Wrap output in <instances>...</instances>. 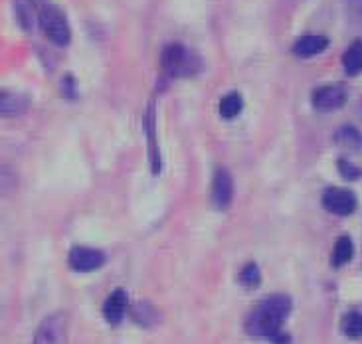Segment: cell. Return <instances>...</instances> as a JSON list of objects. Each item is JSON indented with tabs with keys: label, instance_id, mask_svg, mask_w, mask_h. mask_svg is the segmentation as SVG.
<instances>
[{
	"label": "cell",
	"instance_id": "obj_17",
	"mask_svg": "<svg viewBox=\"0 0 362 344\" xmlns=\"http://www.w3.org/2000/svg\"><path fill=\"white\" fill-rule=\"evenodd\" d=\"M244 107V101L238 93H228L220 101V115L224 119H234L240 115V111Z\"/></svg>",
	"mask_w": 362,
	"mask_h": 344
},
{
	"label": "cell",
	"instance_id": "obj_20",
	"mask_svg": "<svg viewBox=\"0 0 362 344\" xmlns=\"http://www.w3.org/2000/svg\"><path fill=\"white\" fill-rule=\"evenodd\" d=\"M240 283L244 287H250V289H255V287L262 283V273H259V267L255 263H245L240 271Z\"/></svg>",
	"mask_w": 362,
	"mask_h": 344
},
{
	"label": "cell",
	"instance_id": "obj_5",
	"mask_svg": "<svg viewBox=\"0 0 362 344\" xmlns=\"http://www.w3.org/2000/svg\"><path fill=\"white\" fill-rule=\"evenodd\" d=\"M68 263L78 273H91L105 263V256H103V251L93 249V247L76 246L69 251Z\"/></svg>",
	"mask_w": 362,
	"mask_h": 344
},
{
	"label": "cell",
	"instance_id": "obj_19",
	"mask_svg": "<svg viewBox=\"0 0 362 344\" xmlns=\"http://www.w3.org/2000/svg\"><path fill=\"white\" fill-rule=\"evenodd\" d=\"M343 333L349 338H362V313L353 311L343 319Z\"/></svg>",
	"mask_w": 362,
	"mask_h": 344
},
{
	"label": "cell",
	"instance_id": "obj_9",
	"mask_svg": "<svg viewBox=\"0 0 362 344\" xmlns=\"http://www.w3.org/2000/svg\"><path fill=\"white\" fill-rule=\"evenodd\" d=\"M129 305V297L125 289H115L111 295L107 297L105 305H103V316L107 321L109 325H119L125 316V311H127Z\"/></svg>",
	"mask_w": 362,
	"mask_h": 344
},
{
	"label": "cell",
	"instance_id": "obj_15",
	"mask_svg": "<svg viewBox=\"0 0 362 344\" xmlns=\"http://www.w3.org/2000/svg\"><path fill=\"white\" fill-rule=\"evenodd\" d=\"M353 254H354V246H353V242H351V237L341 236L339 239H337V244H334L331 263H333V267L346 266V263L353 259Z\"/></svg>",
	"mask_w": 362,
	"mask_h": 344
},
{
	"label": "cell",
	"instance_id": "obj_13",
	"mask_svg": "<svg viewBox=\"0 0 362 344\" xmlns=\"http://www.w3.org/2000/svg\"><path fill=\"white\" fill-rule=\"evenodd\" d=\"M343 68L349 76L362 73V40L353 42L343 56Z\"/></svg>",
	"mask_w": 362,
	"mask_h": 344
},
{
	"label": "cell",
	"instance_id": "obj_8",
	"mask_svg": "<svg viewBox=\"0 0 362 344\" xmlns=\"http://www.w3.org/2000/svg\"><path fill=\"white\" fill-rule=\"evenodd\" d=\"M232 196H234L232 174L226 168H218L214 174V180H212V202H214V206L224 210V208L230 206Z\"/></svg>",
	"mask_w": 362,
	"mask_h": 344
},
{
	"label": "cell",
	"instance_id": "obj_6",
	"mask_svg": "<svg viewBox=\"0 0 362 344\" xmlns=\"http://www.w3.org/2000/svg\"><path fill=\"white\" fill-rule=\"evenodd\" d=\"M163 69L170 78H178L192 69V56L180 44H170L163 49Z\"/></svg>",
	"mask_w": 362,
	"mask_h": 344
},
{
	"label": "cell",
	"instance_id": "obj_2",
	"mask_svg": "<svg viewBox=\"0 0 362 344\" xmlns=\"http://www.w3.org/2000/svg\"><path fill=\"white\" fill-rule=\"evenodd\" d=\"M40 28L44 32V36L56 44V46H68L71 32H69L68 20L64 16V12L56 6H44L40 10Z\"/></svg>",
	"mask_w": 362,
	"mask_h": 344
},
{
	"label": "cell",
	"instance_id": "obj_3",
	"mask_svg": "<svg viewBox=\"0 0 362 344\" xmlns=\"http://www.w3.org/2000/svg\"><path fill=\"white\" fill-rule=\"evenodd\" d=\"M66 328H68V319L64 313L46 316L36 328L32 344H64Z\"/></svg>",
	"mask_w": 362,
	"mask_h": 344
},
{
	"label": "cell",
	"instance_id": "obj_10",
	"mask_svg": "<svg viewBox=\"0 0 362 344\" xmlns=\"http://www.w3.org/2000/svg\"><path fill=\"white\" fill-rule=\"evenodd\" d=\"M28 109V99L14 91L0 89V117H18L26 113Z\"/></svg>",
	"mask_w": 362,
	"mask_h": 344
},
{
	"label": "cell",
	"instance_id": "obj_18",
	"mask_svg": "<svg viewBox=\"0 0 362 344\" xmlns=\"http://www.w3.org/2000/svg\"><path fill=\"white\" fill-rule=\"evenodd\" d=\"M18 188V177L12 167H0V198L14 194Z\"/></svg>",
	"mask_w": 362,
	"mask_h": 344
},
{
	"label": "cell",
	"instance_id": "obj_4",
	"mask_svg": "<svg viewBox=\"0 0 362 344\" xmlns=\"http://www.w3.org/2000/svg\"><path fill=\"white\" fill-rule=\"evenodd\" d=\"M349 99V93H346V88L341 85V83H329V85H323V88L315 89L313 97V107L321 113H329V111H337V109L344 107Z\"/></svg>",
	"mask_w": 362,
	"mask_h": 344
},
{
	"label": "cell",
	"instance_id": "obj_22",
	"mask_svg": "<svg viewBox=\"0 0 362 344\" xmlns=\"http://www.w3.org/2000/svg\"><path fill=\"white\" fill-rule=\"evenodd\" d=\"M64 93H66V97H76V85H74V78H66L64 79Z\"/></svg>",
	"mask_w": 362,
	"mask_h": 344
},
{
	"label": "cell",
	"instance_id": "obj_1",
	"mask_svg": "<svg viewBox=\"0 0 362 344\" xmlns=\"http://www.w3.org/2000/svg\"><path fill=\"white\" fill-rule=\"evenodd\" d=\"M293 301L287 295H272L255 307L245 321V331L252 336H264L274 340L279 333H284V323L291 313Z\"/></svg>",
	"mask_w": 362,
	"mask_h": 344
},
{
	"label": "cell",
	"instance_id": "obj_21",
	"mask_svg": "<svg viewBox=\"0 0 362 344\" xmlns=\"http://www.w3.org/2000/svg\"><path fill=\"white\" fill-rule=\"evenodd\" d=\"M339 172H341L346 180H354V178L361 177V170L354 167V165H351L349 160H344V158L339 160Z\"/></svg>",
	"mask_w": 362,
	"mask_h": 344
},
{
	"label": "cell",
	"instance_id": "obj_11",
	"mask_svg": "<svg viewBox=\"0 0 362 344\" xmlns=\"http://www.w3.org/2000/svg\"><path fill=\"white\" fill-rule=\"evenodd\" d=\"M329 46V40L325 36H319V34H307V36H301V38L295 42L293 54L299 56V58H313L317 54L325 52Z\"/></svg>",
	"mask_w": 362,
	"mask_h": 344
},
{
	"label": "cell",
	"instance_id": "obj_14",
	"mask_svg": "<svg viewBox=\"0 0 362 344\" xmlns=\"http://www.w3.org/2000/svg\"><path fill=\"white\" fill-rule=\"evenodd\" d=\"M334 141H337L339 147L346 148V150H361L362 148V133L358 129L351 127V125L339 129L337 135H334Z\"/></svg>",
	"mask_w": 362,
	"mask_h": 344
},
{
	"label": "cell",
	"instance_id": "obj_12",
	"mask_svg": "<svg viewBox=\"0 0 362 344\" xmlns=\"http://www.w3.org/2000/svg\"><path fill=\"white\" fill-rule=\"evenodd\" d=\"M147 135H148V160H151V168L153 172L160 170V157H158V145L157 137H155V103H151L147 113Z\"/></svg>",
	"mask_w": 362,
	"mask_h": 344
},
{
	"label": "cell",
	"instance_id": "obj_16",
	"mask_svg": "<svg viewBox=\"0 0 362 344\" xmlns=\"http://www.w3.org/2000/svg\"><path fill=\"white\" fill-rule=\"evenodd\" d=\"M133 321L137 325L145 326V328L155 326L158 323V311L147 301H141V303L133 307Z\"/></svg>",
	"mask_w": 362,
	"mask_h": 344
},
{
	"label": "cell",
	"instance_id": "obj_7",
	"mask_svg": "<svg viewBox=\"0 0 362 344\" xmlns=\"http://www.w3.org/2000/svg\"><path fill=\"white\" fill-rule=\"evenodd\" d=\"M323 206L337 216H351L356 210V196L346 188H329L323 194Z\"/></svg>",
	"mask_w": 362,
	"mask_h": 344
},
{
	"label": "cell",
	"instance_id": "obj_23",
	"mask_svg": "<svg viewBox=\"0 0 362 344\" xmlns=\"http://www.w3.org/2000/svg\"><path fill=\"white\" fill-rule=\"evenodd\" d=\"M349 2H351V10L354 16L362 22V0H349Z\"/></svg>",
	"mask_w": 362,
	"mask_h": 344
}]
</instances>
